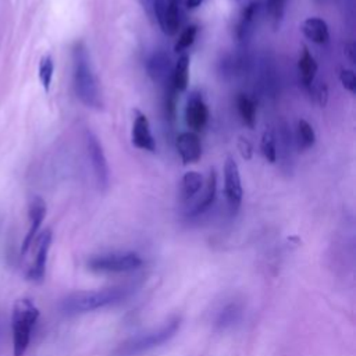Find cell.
Listing matches in <instances>:
<instances>
[{
	"label": "cell",
	"mask_w": 356,
	"mask_h": 356,
	"mask_svg": "<svg viewBox=\"0 0 356 356\" xmlns=\"http://www.w3.org/2000/svg\"><path fill=\"white\" fill-rule=\"evenodd\" d=\"M142 3L145 4V6H152V3H153V0H142Z\"/></svg>",
	"instance_id": "cell-33"
},
{
	"label": "cell",
	"mask_w": 356,
	"mask_h": 356,
	"mask_svg": "<svg viewBox=\"0 0 356 356\" xmlns=\"http://www.w3.org/2000/svg\"><path fill=\"white\" fill-rule=\"evenodd\" d=\"M134 113H135V117H134L132 132H131L132 145L140 150H146L150 153L156 152V142L152 135L147 117L139 110H135Z\"/></svg>",
	"instance_id": "cell-11"
},
{
	"label": "cell",
	"mask_w": 356,
	"mask_h": 356,
	"mask_svg": "<svg viewBox=\"0 0 356 356\" xmlns=\"http://www.w3.org/2000/svg\"><path fill=\"white\" fill-rule=\"evenodd\" d=\"M239 309L236 305H228L227 307H224V310L220 313L218 316V320H217V324L220 327H227V325H231L234 321H236L238 316H239Z\"/></svg>",
	"instance_id": "cell-27"
},
{
	"label": "cell",
	"mask_w": 356,
	"mask_h": 356,
	"mask_svg": "<svg viewBox=\"0 0 356 356\" xmlns=\"http://www.w3.org/2000/svg\"><path fill=\"white\" fill-rule=\"evenodd\" d=\"M303 35L316 44H325L330 40V29L327 22L320 17H309L302 24Z\"/></svg>",
	"instance_id": "cell-16"
},
{
	"label": "cell",
	"mask_w": 356,
	"mask_h": 356,
	"mask_svg": "<svg viewBox=\"0 0 356 356\" xmlns=\"http://www.w3.org/2000/svg\"><path fill=\"white\" fill-rule=\"evenodd\" d=\"M39 309L31 299H18L11 312V334H13V355L24 356L26 352L32 330L39 318Z\"/></svg>",
	"instance_id": "cell-3"
},
{
	"label": "cell",
	"mask_w": 356,
	"mask_h": 356,
	"mask_svg": "<svg viewBox=\"0 0 356 356\" xmlns=\"http://www.w3.org/2000/svg\"><path fill=\"white\" fill-rule=\"evenodd\" d=\"M317 61L313 57V54L309 51V49L306 46H303L299 60H298V71H299V76H300V82L302 85L309 90L312 88V85L314 83L316 79V74H317Z\"/></svg>",
	"instance_id": "cell-17"
},
{
	"label": "cell",
	"mask_w": 356,
	"mask_h": 356,
	"mask_svg": "<svg viewBox=\"0 0 356 356\" xmlns=\"http://www.w3.org/2000/svg\"><path fill=\"white\" fill-rule=\"evenodd\" d=\"M260 150L266 161H268L270 164H274L277 161V140L273 129L268 128L263 132L260 140Z\"/></svg>",
	"instance_id": "cell-24"
},
{
	"label": "cell",
	"mask_w": 356,
	"mask_h": 356,
	"mask_svg": "<svg viewBox=\"0 0 356 356\" xmlns=\"http://www.w3.org/2000/svg\"><path fill=\"white\" fill-rule=\"evenodd\" d=\"M236 147L239 150V154L243 160H250L252 156H253V146L252 143L249 142L248 138L245 136H239L238 140H236Z\"/></svg>",
	"instance_id": "cell-30"
},
{
	"label": "cell",
	"mask_w": 356,
	"mask_h": 356,
	"mask_svg": "<svg viewBox=\"0 0 356 356\" xmlns=\"http://www.w3.org/2000/svg\"><path fill=\"white\" fill-rule=\"evenodd\" d=\"M51 231L44 229L39 235H36L35 241L32 242L33 246V260L26 270V280L32 282H42L46 274V261H47V253L51 245Z\"/></svg>",
	"instance_id": "cell-6"
},
{
	"label": "cell",
	"mask_w": 356,
	"mask_h": 356,
	"mask_svg": "<svg viewBox=\"0 0 356 356\" xmlns=\"http://www.w3.org/2000/svg\"><path fill=\"white\" fill-rule=\"evenodd\" d=\"M74 88L78 99L90 108L102 107V95L95 75L88 49L83 42H76L72 47Z\"/></svg>",
	"instance_id": "cell-1"
},
{
	"label": "cell",
	"mask_w": 356,
	"mask_h": 356,
	"mask_svg": "<svg viewBox=\"0 0 356 356\" xmlns=\"http://www.w3.org/2000/svg\"><path fill=\"white\" fill-rule=\"evenodd\" d=\"M203 186V178L197 171H188L184 174L181 179V200L182 202H189L195 195L199 193V191Z\"/></svg>",
	"instance_id": "cell-20"
},
{
	"label": "cell",
	"mask_w": 356,
	"mask_h": 356,
	"mask_svg": "<svg viewBox=\"0 0 356 356\" xmlns=\"http://www.w3.org/2000/svg\"><path fill=\"white\" fill-rule=\"evenodd\" d=\"M309 90L313 93L316 102H317L321 107H324V106L327 104V102H328V86H327L324 82H318L317 85L313 83Z\"/></svg>",
	"instance_id": "cell-29"
},
{
	"label": "cell",
	"mask_w": 356,
	"mask_h": 356,
	"mask_svg": "<svg viewBox=\"0 0 356 356\" xmlns=\"http://www.w3.org/2000/svg\"><path fill=\"white\" fill-rule=\"evenodd\" d=\"M146 71L147 75L154 81V82H164L168 78V74L172 72L171 70V60L167 53L159 50L154 51L147 63H146Z\"/></svg>",
	"instance_id": "cell-15"
},
{
	"label": "cell",
	"mask_w": 356,
	"mask_h": 356,
	"mask_svg": "<svg viewBox=\"0 0 356 356\" xmlns=\"http://www.w3.org/2000/svg\"><path fill=\"white\" fill-rule=\"evenodd\" d=\"M345 54L349 58L350 63H355V44L353 43H346L345 44Z\"/></svg>",
	"instance_id": "cell-31"
},
{
	"label": "cell",
	"mask_w": 356,
	"mask_h": 356,
	"mask_svg": "<svg viewBox=\"0 0 356 356\" xmlns=\"http://www.w3.org/2000/svg\"><path fill=\"white\" fill-rule=\"evenodd\" d=\"M132 288L127 285L110 286L97 291H79L68 295L61 305V309L68 314L88 313L97 309L118 303L131 293Z\"/></svg>",
	"instance_id": "cell-2"
},
{
	"label": "cell",
	"mask_w": 356,
	"mask_h": 356,
	"mask_svg": "<svg viewBox=\"0 0 356 356\" xmlns=\"http://www.w3.org/2000/svg\"><path fill=\"white\" fill-rule=\"evenodd\" d=\"M142 259L134 252L108 253L95 256L88 261V268L95 273H127L142 266Z\"/></svg>",
	"instance_id": "cell-5"
},
{
	"label": "cell",
	"mask_w": 356,
	"mask_h": 356,
	"mask_svg": "<svg viewBox=\"0 0 356 356\" xmlns=\"http://www.w3.org/2000/svg\"><path fill=\"white\" fill-rule=\"evenodd\" d=\"M259 11H260V3L257 0L249 1L243 7V10L241 11L239 19L236 22V26H235V35H236L238 40H241V42L248 40L253 35L254 28H256V21L259 17Z\"/></svg>",
	"instance_id": "cell-14"
},
{
	"label": "cell",
	"mask_w": 356,
	"mask_h": 356,
	"mask_svg": "<svg viewBox=\"0 0 356 356\" xmlns=\"http://www.w3.org/2000/svg\"><path fill=\"white\" fill-rule=\"evenodd\" d=\"M152 8L160 29L172 36L179 29V8L178 0H153Z\"/></svg>",
	"instance_id": "cell-9"
},
{
	"label": "cell",
	"mask_w": 356,
	"mask_h": 356,
	"mask_svg": "<svg viewBox=\"0 0 356 356\" xmlns=\"http://www.w3.org/2000/svg\"><path fill=\"white\" fill-rule=\"evenodd\" d=\"M339 81H341L342 86L348 92H350V93L356 92V75H355L353 70L341 68V71H339Z\"/></svg>",
	"instance_id": "cell-28"
},
{
	"label": "cell",
	"mask_w": 356,
	"mask_h": 356,
	"mask_svg": "<svg viewBox=\"0 0 356 356\" xmlns=\"http://www.w3.org/2000/svg\"><path fill=\"white\" fill-rule=\"evenodd\" d=\"M216 193H217V174L216 170L211 168L206 181V186L203 191L202 197L195 203V206L191 210V216H199L202 213H204L213 203L216 199Z\"/></svg>",
	"instance_id": "cell-18"
},
{
	"label": "cell",
	"mask_w": 356,
	"mask_h": 356,
	"mask_svg": "<svg viewBox=\"0 0 356 356\" xmlns=\"http://www.w3.org/2000/svg\"><path fill=\"white\" fill-rule=\"evenodd\" d=\"M196 35H197V26H196V25H189V26H186V28L181 32L179 38L177 39V42H175V44H174V51H175V53H181V51L189 49V47L195 43Z\"/></svg>",
	"instance_id": "cell-26"
},
{
	"label": "cell",
	"mask_w": 356,
	"mask_h": 356,
	"mask_svg": "<svg viewBox=\"0 0 356 356\" xmlns=\"http://www.w3.org/2000/svg\"><path fill=\"white\" fill-rule=\"evenodd\" d=\"M46 217V203L42 197L39 196H35L31 203H29V221H31V225L24 236V241H22V245H21V254L24 256L29 248L32 246V242L35 241L36 235L39 234V228L43 222Z\"/></svg>",
	"instance_id": "cell-12"
},
{
	"label": "cell",
	"mask_w": 356,
	"mask_h": 356,
	"mask_svg": "<svg viewBox=\"0 0 356 356\" xmlns=\"http://www.w3.org/2000/svg\"><path fill=\"white\" fill-rule=\"evenodd\" d=\"M236 107H238V113L241 115L242 122L248 128H253L256 125V113H257L256 100L245 93H239L236 97Z\"/></svg>",
	"instance_id": "cell-21"
},
{
	"label": "cell",
	"mask_w": 356,
	"mask_h": 356,
	"mask_svg": "<svg viewBox=\"0 0 356 356\" xmlns=\"http://www.w3.org/2000/svg\"><path fill=\"white\" fill-rule=\"evenodd\" d=\"M181 318L172 317L159 328L139 334L124 342L118 349V356H135L143 352H149L165 342H168L179 330Z\"/></svg>",
	"instance_id": "cell-4"
},
{
	"label": "cell",
	"mask_w": 356,
	"mask_h": 356,
	"mask_svg": "<svg viewBox=\"0 0 356 356\" xmlns=\"http://www.w3.org/2000/svg\"><path fill=\"white\" fill-rule=\"evenodd\" d=\"M185 3L188 8H196L203 3V0H185Z\"/></svg>",
	"instance_id": "cell-32"
},
{
	"label": "cell",
	"mask_w": 356,
	"mask_h": 356,
	"mask_svg": "<svg viewBox=\"0 0 356 356\" xmlns=\"http://www.w3.org/2000/svg\"><path fill=\"white\" fill-rule=\"evenodd\" d=\"M86 149H88V154L90 159L96 182L100 189H106L108 186V179H110L107 159L104 156L102 143L99 142L97 136L90 131L86 132Z\"/></svg>",
	"instance_id": "cell-8"
},
{
	"label": "cell",
	"mask_w": 356,
	"mask_h": 356,
	"mask_svg": "<svg viewBox=\"0 0 356 356\" xmlns=\"http://www.w3.org/2000/svg\"><path fill=\"white\" fill-rule=\"evenodd\" d=\"M288 1L289 0H266V11L274 28H277L281 24Z\"/></svg>",
	"instance_id": "cell-25"
},
{
	"label": "cell",
	"mask_w": 356,
	"mask_h": 356,
	"mask_svg": "<svg viewBox=\"0 0 356 356\" xmlns=\"http://www.w3.org/2000/svg\"><path fill=\"white\" fill-rule=\"evenodd\" d=\"M224 193L231 213H235L242 203L243 191L239 167L231 156H228L224 163Z\"/></svg>",
	"instance_id": "cell-7"
},
{
	"label": "cell",
	"mask_w": 356,
	"mask_h": 356,
	"mask_svg": "<svg viewBox=\"0 0 356 356\" xmlns=\"http://www.w3.org/2000/svg\"><path fill=\"white\" fill-rule=\"evenodd\" d=\"M189 82V56L182 54L178 57L172 72H171V86L177 92H184L188 88Z\"/></svg>",
	"instance_id": "cell-19"
},
{
	"label": "cell",
	"mask_w": 356,
	"mask_h": 356,
	"mask_svg": "<svg viewBox=\"0 0 356 356\" xmlns=\"http://www.w3.org/2000/svg\"><path fill=\"white\" fill-rule=\"evenodd\" d=\"M298 145L300 150H307L310 147L314 146L316 143V132L313 129V127L303 118H300L298 121Z\"/></svg>",
	"instance_id": "cell-23"
},
{
	"label": "cell",
	"mask_w": 356,
	"mask_h": 356,
	"mask_svg": "<svg viewBox=\"0 0 356 356\" xmlns=\"http://www.w3.org/2000/svg\"><path fill=\"white\" fill-rule=\"evenodd\" d=\"M177 152L182 160V163L186 164H195L202 157V143L199 136L195 132H182L177 136L175 140Z\"/></svg>",
	"instance_id": "cell-13"
},
{
	"label": "cell",
	"mask_w": 356,
	"mask_h": 356,
	"mask_svg": "<svg viewBox=\"0 0 356 356\" xmlns=\"http://www.w3.org/2000/svg\"><path fill=\"white\" fill-rule=\"evenodd\" d=\"M53 74H54V61L50 54H44L40 57L39 67H38V75L39 81L44 89V92L50 90L51 81H53Z\"/></svg>",
	"instance_id": "cell-22"
},
{
	"label": "cell",
	"mask_w": 356,
	"mask_h": 356,
	"mask_svg": "<svg viewBox=\"0 0 356 356\" xmlns=\"http://www.w3.org/2000/svg\"><path fill=\"white\" fill-rule=\"evenodd\" d=\"M209 121V108L199 92H192L186 100L185 106V122L195 131H202Z\"/></svg>",
	"instance_id": "cell-10"
}]
</instances>
